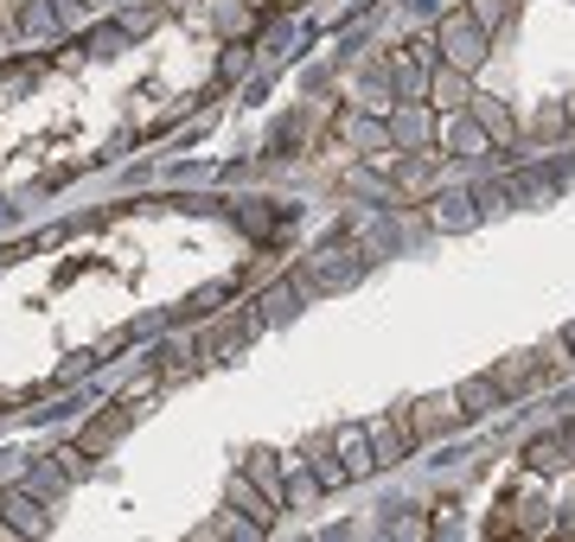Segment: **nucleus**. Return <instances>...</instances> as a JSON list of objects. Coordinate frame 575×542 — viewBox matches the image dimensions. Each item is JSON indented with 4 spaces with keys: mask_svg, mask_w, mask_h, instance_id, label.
Returning a JSON list of instances; mask_svg holds the SVG:
<instances>
[{
    "mask_svg": "<svg viewBox=\"0 0 575 542\" xmlns=\"http://www.w3.org/2000/svg\"><path fill=\"white\" fill-rule=\"evenodd\" d=\"M537 370H543V377H570V370H575V345L563 338V332H550V338H543V351H537Z\"/></svg>",
    "mask_w": 575,
    "mask_h": 542,
    "instance_id": "obj_15",
    "label": "nucleus"
},
{
    "mask_svg": "<svg viewBox=\"0 0 575 542\" xmlns=\"http://www.w3.org/2000/svg\"><path fill=\"white\" fill-rule=\"evenodd\" d=\"M326 447H333V440H326V434H313V440H307V460H326ZM320 478H340V472L320 466Z\"/></svg>",
    "mask_w": 575,
    "mask_h": 542,
    "instance_id": "obj_25",
    "label": "nucleus"
},
{
    "mask_svg": "<svg viewBox=\"0 0 575 542\" xmlns=\"http://www.w3.org/2000/svg\"><path fill=\"white\" fill-rule=\"evenodd\" d=\"M256 325L263 320H230L225 332H211V338H205V345H198V351H205V358H230V351H243V345H250V338H256Z\"/></svg>",
    "mask_w": 575,
    "mask_h": 542,
    "instance_id": "obj_14",
    "label": "nucleus"
},
{
    "mask_svg": "<svg viewBox=\"0 0 575 542\" xmlns=\"http://www.w3.org/2000/svg\"><path fill=\"white\" fill-rule=\"evenodd\" d=\"M563 338H570V345H575V325H570V332H563Z\"/></svg>",
    "mask_w": 575,
    "mask_h": 542,
    "instance_id": "obj_30",
    "label": "nucleus"
},
{
    "mask_svg": "<svg viewBox=\"0 0 575 542\" xmlns=\"http://www.w3.org/2000/svg\"><path fill=\"white\" fill-rule=\"evenodd\" d=\"M518 192H525L531 205H550V198H556V185H550V180H537V173H525V180H518Z\"/></svg>",
    "mask_w": 575,
    "mask_h": 542,
    "instance_id": "obj_23",
    "label": "nucleus"
},
{
    "mask_svg": "<svg viewBox=\"0 0 575 542\" xmlns=\"http://www.w3.org/2000/svg\"><path fill=\"white\" fill-rule=\"evenodd\" d=\"M20 20H13V0H0V33H13Z\"/></svg>",
    "mask_w": 575,
    "mask_h": 542,
    "instance_id": "obj_28",
    "label": "nucleus"
},
{
    "mask_svg": "<svg viewBox=\"0 0 575 542\" xmlns=\"http://www.w3.org/2000/svg\"><path fill=\"white\" fill-rule=\"evenodd\" d=\"M525 466H531V472L570 466V440H563V434H543V440H531V447H525Z\"/></svg>",
    "mask_w": 575,
    "mask_h": 542,
    "instance_id": "obj_13",
    "label": "nucleus"
},
{
    "mask_svg": "<svg viewBox=\"0 0 575 542\" xmlns=\"http://www.w3.org/2000/svg\"><path fill=\"white\" fill-rule=\"evenodd\" d=\"M473 205H480V211H505L511 192H505V185H473Z\"/></svg>",
    "mask_w": 575,
    "mask_h": 542,
    "instance_id": "obj_20",
    "label": "nucleus"
},
{
    "mask_svg": "<svg viewBox=\"0 0 575 542\" xmlns=\"http://www.w3.org/2000/svg\"><path fill=\"white\" fill-rule=\"evenodd\" d=\"M243 472H250V478L263 485V492H268V498H275V505L288 498V492H281V460H275L268 447H250V453H243Z\"/></svg>",
    "mask_w": 575,
    "mask_h": 542,
    "instance_id": "obj_11",
    "label": "nucleus"
},
{
    "mask_svg": "<svg viewBox=\"0 0 575 542\" xmlns=\"http://www.w3.org/2000/svg\"><path fill=\"white\" fill-rule=\"evenodd\" d=\"M403 192H428V166L410 160V166H403Z\"/></svg>",
    "mask_w": 575,
    "mask_h": 542,
    "instance_id": "obj_27",
    "label": "nucleus"
},
{
    "mask_svg": "<svg viewBox=\"0 0 575 542\" xmlns=\"http://www.w3.org/2000/svg\"><path fill=\"white\" fill-rule=\"evenodd\" d=\"M313 498H320V478L295 472V478H288V505H313Z\"/></svg>",
    "mask_w": 575,
    "mask_h": 542,
    "instance_id": "obj_21",
    "label": "nucleus"
},
{
    "mask_svg": "<svg viewBox=\"0 0 575 542\" xmlns=\"http://www.w3.org/2000/svg\"><path fill=\"white\" fill-rule=\"evenodd\" d=\"M473 122L486 128V141H498V147H518V122L505 115V103H493V96H473Z\"/></svg>",
    "mask_w": 575,
    "mask_h": 542,
    "instance_id": "obj_8",
    "label": "nucleus"
},
{
    "mask_svg": "<svg viewBox=\"0 0 575 542\" xmlns=\"http://www.w3.org/2000/svg\"><path fill=\"white\" fill-rule=\"evenodd\" d=\"M390 530H396V537H410V542H416V537H428V530H435V523H422L416 510H410V517H396V523H390Z\"/></svg>",
    "mask_w": 575,
    "mask_h": 542,
    "instance_id": "obj_24",
    "label": "nucleus"
},
{
    "mask_svg": "<svg viewBox=\"0 0 575 542\" xmlns=\"http://www.w3.org/2000/svg\"><path fill=\"white\" fill-rule=\"evenodd\" d=\"M531 135L537 141H563L570 135V115L563 108H543V115H531Z\"/></svg>",
    "mask_w": 575,
    "mask_h": 542,
    "instance_id": "obj_18",
    "label": "nucleus"
},
{
    "mask_svg": "<svg viewBox=\"0 0 575 542\" xmlns=\"http://www.w3.org/2000/svg\"><path fill=\"white\" fill-rule=\"evenodd\" d=\"M455 396H460V408H467V415H486V408H498V402H505V390L493 383V370H480V377H467V383H460Z\"/></svg>",
    "mask_w": 575,
    "mask_h": 542,
    "instance_id": "obj_10",
    "label": "nucleus"
},
{
    "mask_svg": "<svg viewBox=\"0 0 575 542\" xmlns=\"http://www.w3.org/2000/svg\"><path fill=\"white\" fill-rule=\"evenodd\" d=\"M230 505L243 510L250 523H263V530H268V510H275V498H268V492L250 478V472H237V478H230Z\"/></svg>",
    "mask_w": 575,
    "mask_h": 542,
    "instance_id": "obj_7",
    "label": "nucleus"
},
{
    "mask_svg": "<svg viewBox=\"0 0 575 542\" xmlns=\"http://www.w3.org/2000/svg\"><path fill=\"white\" fill-rule=\"evenodd\" d=\"M441 45H448V65L473 77V65H480V51H486V33H480V26H473L467 13H455V20L441 26Z\"/></svg>",
    "mask_w": 575,
    "mask_h": 542,
    "instance_id": "obj_4",
    "label": "nucleus"
},
{
    "mask_svg": "<svg viewBox=\"0 0 575 542\" xmlns=\"http://www.w3.org/2000/svg\"><path fill=\"white\" fill-rule=\"evenodd\" d=\"M563 115H570V135H575V96H570V103H563Z\"/></svg>",
    "mask_w": 575,
    "mask_h": 542,
    "instance_id": "obj_29",
    "label": "nucleus"
},
{
    "mask_svg": "<svg viewBox=\"0 0 575 542\" xmlns=\"http://www.w3.org/2000/svg\"><path fill=\"white\" fill-rule=\"evenodd\" d=\"M365 440H371V460H378V466H396V460L416 447L410 415H371V422H365Z\"/></svg>",
    "mask_w": 575,
    "mask_h": 542,
    "instance_id": "obj_2",
    "label": "nucleus"
},
{
    "mask_svg": "<svg viewBox=\"0 0 575 542\" xmlns=\"http://www.w3.org/2000/svg\"><path fill=\"white\" fill-rule=\"evenodd\" d=\"M435 103H441V108L473 103V90H467V71H441V77H435Z\"/></svg>",
    "mask_w": 575,
    "mask_h": 542,
    "instance_id": "obj_17",
    "label": "nucleus"
},
{
    "mask_svg": "<svg viewBox=\"0 0 575 542\" xmlns=\"http://www.w3.org/2000/svg\"><path fill=\"white\" fill-rule=\"evenodd\" d=\"M301 293L307 288H288V281H281V288L263 293V307H256V313H263V320H288V313H301Z\"/></svg>",
    "mask_w": 575,
    "mask_h": 542,
    "instance_id": "obj_16",
    "label": "nucleus"
},
{
    "mask_svg": "<svg viewBox=\"0 0 575 542\" xmlns=\"http://www.w3.org/2000/svg\"><path fill=\"white\" fill-rule=\"evenodd\" d=\"M358 255L352 250H320V255H307L301 262V288L313 293V288H345V281H358Z\"/></svg>",
    "mask_w": 575,
    "mask_h": 542,
    "instance_id": "obj_3",
    "label": "nucleus"
},
{
    "mask_svg": "<svg viewBox=\"0 0 575 542\" xmlns=\"http://www.w3.org/2000/svg\"><path fill=\"white\" fill-rule=\"evenodd\" d=\"M122 428H128V402H115V408H103V415H96V422L83 428V440H77V447H83V453L96 460V453H110L115 440H122Z\"/></svg>",
    "mask_w": 575,
    "mask_h": 542,
    "instance_id": "obj_6",
    "label": "nucleus"
},
{
    "mask_svg": "<svg viewBox=\"0 0 575 542\" xmlns=\"http://www.w3.org/2000/svg\"><path fill=\"white\" fill-rule=\"evenodd\" d=\"M537 377H543V370H537V358H498V364H493V383H498V390H505V396H518V390H531Z\"/></svg>",
    "mask_w": 575,
    "mask_h": 542,
    "instance_id": "obj_12",
    "label": "nucleus"
},
{
    "mask_svg": "<svg viewBox=\"0 0 575 542\" xmlns=\"http://www.w3.org/2000/svg\"><path fill=\"white\" fill-rule=\"evenodd\" d=\"M268 211H275V205H243V223H250L256 237H268Z\"/></svg>",
    "mask_w": 575,
    "mask_h": 542,
    "instance_id": "obj_26",
    "label": "nucleus"
},
{
    "mask_svg": "<svg viewBox=\"0 0 575 542\" xmlns=\"http://www.w3.org/2000/svg\"><path fill=\"white\" fill-rule=\"evenodd\" d=\"M403 415H410V434H416V440H428V434H455L460 422H467L460 396H416Z\"/></svg>",
    "mask_w": 575,
    "mask_h": 542,
    "instance_id": "obj_1",
    "label": "nucleus"
},
{
    "mask_svg": "<svg viewBox=\"0 0 575 542\" xmlns=\"http://www.w3.org/2000/svg\"><path fill=\"white\" fill-rule=\"evenodd\" d=\"M20 26H26V33H38V38H51V33H58V20L45 13V0H33V7L20 13Z\"/></svg>",
    "mask_w": 575,
    "mask_h": 542,
    "instance_id": "obj_19",
    "label": "nucleus"
},
{
    "mask_svg": "<svg viewBox=\"0 0 575 542\" xmlns=\"http://www.w3.org/2000/svg\"><path fill=\"white\" fill-rule=\"evenodd\" d=\"M340 478H365V472H378V460H371V440H365V428H345L340 434Z\"/></svg>",
    "mask_w": 575,
    "mask_h": 542,
    "instance_id": "obj_9",
    "label": "nucleus"
},
{
    "mask_svg": "<svg viewBox=\"0 0 575 542\" xmlns=\"http://www.w3.org/2000/svg\"><path fill=\"white\" fill-rule=\"evenodd\" d=\"M0 517L13 523V537H45V530H51V517H45V505H38L33 492H7V498H0Z\"/></svg>",
    "mask_w": 575,
    "mask_h": 542,
    "instance_id": "obj_5",
    "label": "nucleus"
},
{
    "mask_svg": "<svg viewBox=\"0 0 575 542\" xmlns=\"http://www.w3.org/2000/svg\"><path fill=\"white\" fill-rule=\"evenodd\" d=\"M225 281H211V288H198V293H192V300H186V313H211V307H218V300H225Z\"/></svg>",
    "mask_w": 575,
    "mask_h": 542,
    "instance_id": "obj_22",
    "label": "nucleus"
},
{
    "mask_svg": "<svg viewBox=\"0 0 575 542\" xmlns=\"http://www.w3.org/2000/svg\"><path fill=\"white\" fill-rule=\"evenodd\" d=\"M288 7H295V0H288Z\"/></svg>",
    "mask_w": 575,
    "mask_h": 542,
    "instance_id": "obj_31",
    "label": "nucleus"
}]
</instances>
